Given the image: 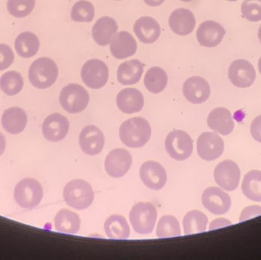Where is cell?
<instances>
[{
	"label": "cell",
	"instance_id": "obj_37",
	"mask_svg": "<svg viewBox=\"0 0 261 260\" xmlns=\"http://www.w3.org/2000/svg\"><path fill=\"white\" fill-rule=\"evenodd\" d=\"M243 16L250 21L261 20V0H245L242 4Z\"/></svg>",
	"mask_w": 261,
	"mask_h": 260
},
{
	"label": "cell",
	"instance_id": "obj_22",
	"mask_svg": "<svg viewBox=\"0 0 261 260\" xmlns=\"http://www.w3.org/2000/svg\"><path fill=\"white\" fill-rule=\"evenodd\" d=\"M116 104L122 112L133 114L142 109L144 105V96L137 89H124L117 95Z\"/></svg>",
	"mask_w": 261,
	"mask_h": 260
},
{
	"label": "cell",
	"instance_id": "obj_10",
	"mask_svg": "<svg viewBox=\"0 0 261 260\" xmlns=\"http://www.w3.org/2000/svg\"><path fill=\"white\" fill-rule=\"evenodd\" d=\"M216 183L225 191L236 190L239 186L241 171L237 163L226 160L217 165L214 171Z\"/></svg>",
	"mask_w": 261,
	"mask_h": 260
},
{
	"label": "cell",
	"instance_id": "obj_33",
	"mask_svg": "<svg viewBox=\"0 0 261 260\" xmlns=\"http://www.w3.org/2000/svg\"><path fill=\"white\" fill-rule=\"evenodd\" d=\"M23 86L24 80L18 72H6L0 78V89L7 96H15L21 91Z\"/></svg>",
	"mask_w": 261,
	"mask_h": 260
},
{
	"label": "cell",
	"instance_id": "obj_27",
	"mask_svg": "<svg viewBox=\"0 0 261 260\" xmlns=\"http://www.w3.org/2000/svg\"><path fill=\"white\" fill-rule=\"evenodd\" d=\"M81 218L76 212L61 209L55 218V229L61 233L75 235L81 228Z\"/></svg>",
	"mask_w": 261,
	"mask_h": 260
},
{
	"label": "cell",
	"instance_id": "obj_15",
	"mask_svg": "<svg viewBox=\"0 0 261 260\" xmlns=\"http://www.w3.org/2000/svg\"><path fill=\"white\" fill-rule=\"evenodd\" d=\"M80 147L87 155L100 154L105 145L103 133L94 125H88L83 128L79 137Z\"/></svg>",
	"mask_w": 261,
	"mask_h": 260
},
{
	"label": "cell",
	"instance_id": "obj_21",
	"mask_svg": "<svg viewBox=\"0 0 261 260\" xmlns=\"http://www.w3.org/2000/svg\"><path fill=\"white\" fill-rule=\"evenodd\" d=\"M161 26L156 19L150 16L141 17L134 24V32L141 42L152 44L161 35Z\"/></svg>",
	"mask_w": 261,
	"mask_h": 260
},
{
	"label": "cell",
	"instance_id": "obj_48",
	"mask_svg": "<svg viewBox=\"0 0 261 260\" xmlns=\"http://www.w3.org/2000/svg\"><path fill=\"white\" fill-rule=\"evenodd\" d=\"M117 1H121V0H117Z\"/></svg>",
	"mask_w": 261,
	"mask_h": 260
},
{
	"label": "cell",
	"instance_id": "obj_28",
	"mask_svg": "<svg viewBox=\"0 0 261 260\" xmlns=\"http://www.w3.org/2000/svg\"><path fill=\"white\" fill-rule=\"evenodd\" d=\"M106 235L110 239L126 240L130 236V227L122 215H113L104 224Z\"/></svg>",
	"mask_w": 261,
	"mask_h": 260
},
{
	"label": "cell",
	"instance_id": "obj_11",
	"mask_svg": "<svg viewBox=\"0 0 261 260\" xmlns=\"http://www.w3.org/2000/svg\"><path fill=\"white\" fill-rule=\"evenodd\" d=\"M228 78L236 86L248 88L255 81V69L251 63L246 60H236L230 64Z\"/></svg>",
	"mask_w": 261,
	"mask_h": 260
},
{
	"label": "cell",
	"instance_id": "obj_42",
	"mask_svg": "<svg viewBox=\"0 0 261 260\" xmlns=\"http://www.w3.org/2000/svg\"><path fill=\"white\" fill-rule=\"evenodd\" d=\"M165 0H144V3L147 6H151V7H156V6H161L164 3Z\"/></svg>",
	"mask_w": 261,
	"mask_h": 260
},
{
	"label": "cell",
	"instance_id": "obj_35",
	"mask_svg": "<svg viewBox=\"0 0 261 260\" xmlns=\"http://www.w3.org/2000/svg\"><path fill=\"white\" fill-rule=\"evenodd\" d=\"M70 16L77 22H91L95 16L94 6L87 0H79L72 7Z\"/></svg>",
	"mask_w": 261,
	"mask_h": 260
},
{
	"label": "cell",
	"instance_id": "obj_41",
	"mask_svg": "<svg viewBox=\"0 0 261 260\" xmlns=\"http://www.w3.org/2000/svg\"><path fill=\"white\" fill-rule=\"evenodd\" d=\"M232 223L225 218H218L212 221L210 226V230H215V229L220 228V227H227V226L231 225Z\"/></svg>",
	"mask_w": 261,
	"mask_h": 260
},
{
	"label": "cell",
	"instance_id": "obj_5",
	"mask_svg": "<svg viewBox=\"0 0 261 260\" xmlns=\"http://www.w3.org/2000/svg\"><path fill=\"white\" fill-rule=\"evenodd\" d=\"M43 188L38 180L24 178L15 186L14 198L17 204L23 209H32L37 207L42 200Z\"/></svg>",
	"mask_w": 261,
	"mask_h": 260
},
{
	"label": "cell",
	"instance_id": "obj_25",
	"mask_svg": "<svg viewBox=\"0 0 261 260\" xmlns=\"http://www.w3.org/2000/svg\"><path fill=\"white\" fill-rule=\"evenodd\" d=\"M1 122L5 131L11 134H18L25 128L28 116L22 108L12 107L5 110Z\"/></svg>",
	"mask_w": 261,
	"mask_h": 260
},
{
	"label": "cell",
	"instance_id": "obj_24",
	"mask_svg": "<svg viewBox=\"0 0 261 260\" xmlns=\"http://www.w3.org/2000/svg\"><path fill=\"white\" fill-rule=\"evenodd\" d=\"M118 24L114 18L110 16L101 17L92 28V36L98 45H108L117 32Z\"/></svg>",
	"mask_w": 261,
	"mask_h": 260
},
{
	"label": "cell",
	"instance_id": "obj_30",
	"mask_svg": "<svg viewBox=\"0 0 261 260\" xmlns=\"http://www.w3.org/2000/svg\"><path fill=\"white\" fill-rule=\"evenodd\" d=\"M168 82V76L165 70L159 67H150L145 76L144 83L150 93L158 94L165 90Z\"/></svg>",
	"mask_w": 261,
	"mask_h": 260
},
{
	"label": "cell",
	"instance_id": "obj_44",
	"mask_svg": "<svg viewBox=\"0 0 261 260\" xmlns=\"http://www.w3.org/2000/svg\"><path fill=\"white\" fill-rule=\"evenodd\" d=\"M258 38H259V41H260V42L261 43V24H260V27H259V30H258Z\"/></svg>",
	"mask_w": 261,
	"mask_h": 260
},
{
	"label": "cell",
	"instance_id": "obj_6",
	"mask_svg": "<svg viewBox=\"0 0 261 260\" xmlns=\"http://www.w3.org/2000/svg\"><path fill=\"white\" fill-rule=\"evenodd\" d=\"M60 104L67 112H82L90 102V95L80 84L70 83L64 86L60 93Z\"/></svg>",
	"mask_w": 261,
	"mask_h": 260
},
{
	"label": "cell",
	"instance_id": "obj_12",
	"mask_svg": "<svg viewBox=\"0 0 261 260\" xmlns=\"http://www.w3.org/2000/svg\"><path fill=\"white\" fill-rule=\"evenodd\" d=\"M204 207L216 215H225L229 211L231 200L229 195L218 187H210L204 191L202 195Z\"/></svg>",
	"mask_w": 261,
	"mask_h": 260
},
{
	"label": "cell",
	"instance_id": "obj_46",
	"mask_svg": "<svg viewBox=\"0 0 261 260\" xmlns=\"http://www.w3.org/2000/svg\"><path fill=\"white\" fill-rule=\"evenodd\" d=\"M179 1L184 2V3H190V2H192L193 0H179Z\"/></svg>",
	"mask_w": 261,
	"mask_h": 260
},
{
	"label": "cell",
	"instance_id": "obj_1",
	"mask_svg": "<svg viewBox=\"0 0 261 260\" xmlns=\"http://www.w3.org/2000/svg\"><path fill=\"white\" fill-rule=\"evenodd\" d=\"M150 124L141 117H135L124 122L119 128V137L124 145L130 148L144 147L150 140Z\"/></svg>",
	"mask_w": 261,
	"mask_h": 260
},
{
	"label": "cell",
	"instance_id": "obj_16",
	"mask_svg": "<svg viewBox=\"0 0 261 260\" xmlns=\"http://www.w3.org/2000/svg\"><path fill=\"white\" fill-rule=\"evenodd\" d=\"M226 32L222 24L213 20L201 23L196 32V38L201 46L215 47L221 44Z\"/></svg>",
	"mask_w": 261,
	"mask_h": 260
},
{
	"label": "cell",
	"instance_id": "obj_17",
	"mask_svg": "<svg viewBox=\"0 0 261 260\" xmlns=\"http://www.w3.org/2000/svg\"><path fill=\"white\" fill-rule=\"evenodd\" d=\"M184 97L193 104L206 102L211 94L208 82L201 76H192L184 82L182 85Z\"/></svg>",
	"mask_w": 261,
	"mask_h": 260
},
{
	"label": "cell",
	"instance_id": "obj_8",
	"mask_svg": "<svg viewBox=\"0 0 261 260\" xmlns=\"http://www.w3.org/2000/svg\"><path fill=\"white\" fill-rule=\"evenodd\" d=\"M81 78L89 88L99 90L108 82V67L100 60H89L81 69Z\"/></svg>",
	"mask_w": 261,
	"mask_h": 260
},
{
	"label": "cell",
	"instance_id": "obj_13",
	"mask_svg": "<svg viewBox=\"0 0 261 260\" xmlns=\"http://www.w3.org/2000/svg\"><path fill=\"white\" fill-rule=\"evenodd\" d=\"M132 163L130 153L123 148H116L110 151L106 158V171L113 178H120L128 172Z\"/></svg>",
	"mask_w": 261,
	"mask_h": 260
},
{
	"label": "cell",
	"instance_id": "obj_36",
	"mask_svg": "<svg viewBox=\"0 0 261 260\" xmlns=\"http://www.w3.org/2000/svg\"><path fill=\"white\" fill-rule=\"evenodd\" d=\"M35 0H8L7 9L11 15L22 18L32 13L35 9Z\"/></svg>",
	"mask_w": 261,
	"mask_h": 260
},
{
	"label": "cell",
	"instance_id": "obj_47",
	"mask_svg": "<svg viewBox=\"0 0 261 260\" xmlns=\"http://www.w3.org/2000/svg\"><path fill=\"white\" fill-rule=\"evenodd\" d=\"M226 1H228V2H236V1H238V0H226Z\"/></svg>",
	"mask_w": 261,
	"mask_h": 260
},
{
	"label": "cell",
	"instance_id": "obj_7",
	"mask_svg": "<svg viewBox=\"0 0 261 260\" xmlns=\"http://www.w3.org/2000/svg\"><path fill=\"white\" fill-rule=\"evenodd\" d=\"M165 148L170 157L178 161H184L193 153V141L185 131L175 130L166 137Z\"/></svg>",
	"mask_w": 261,
	"mask_h": 260
},
{
	"label": "cell",
	"instance_id": "obj_18",
	"mask_svg": "<svg viewBox=\"0 0 261 260\" xmlns=\"http://www.w3.org/2000/svg\"><path fill=\"white\" fill-rule=\"evenodd\" d=\"M68 119L59 113H54L43 122L42 133L46 140L51 142L62 140L69 131Z\"/></svg>",
	"mask_w": 261,
	"mask_h": 260
},
{
	"label": "cell",
	"instance_id": "obj_45",
	"mask_svg": "<svg viewBox=\"0 0 261 260\" xmlns=\"http://www.w3.org/2000/svg\"><path fill=\"white\" fill-rule=\"evenodd\" d=\"M258 69H259V72H260V73L261 74V56L260 57V59H259V61H258Z\"/></svg>",
	"mask_w": 261,
	"mask_h": 260
},
{
	"label": "cell",
	"instance_id": "obj_23",
	"mask_svg": "<svg viewBox=\"0 0 261 260\" xmlns=\"http://www.w3.org/2000/svg\"><path fill=\"white\" fill-rule=\"evenodd\" d=\"M207 124L212 130L224 136L231 134L234 128L231 113L223 107L215 108L210 113Z\"/></svg>",
	"mask_w": 261,
	"mask_h": 260
},
{
	"label": "cell",
	"instance_id": "obj_31",
	"mask_svg": "<svg viewBox=\"0 0 261 260\" xmlns=\"http://www.w3.org/2000/svg\"><path fill=\"white\" fill-rule=\"evenodd\" d=\"M242 190L251 201H261V171L252 170L244 177Z\"/></svg>",
	"mask_w": 261,
	"mask_h": 260
},
{
	"label": "cell",
	"instance_id": "obj_19",
	"mask_svg": "<svg viewBox=\"0 0 261 260\" xmlns=\"http://www.w3.org/2000/svg\"><path fill=\"white\" fill-rule=\"evenodd\" d=\"M196 18L190 9L179 8L175 9L169 18L170 29L180 36L190 35L196 27Z\"/></svg>",
	"mask_w": 261,
	"mask_h": 260
},
{
	"label": "cell",
	"instance_id": "obj_20",
	"mask_svg": "<svg viewBox=\"0 0 261 260\" xmlns=\"http://www.w3.org/2000/svg\"><path fill=\"white\" fill-rule=\"evenodd\" d=\"M137 48L138 45L135 38L125 31L116 34L110 42V51L116 59L123 60L133 56Z\"/></svg>",
	"mask_w": 261,
	"mask_h": 260
},
{
	"label": "cell",
	"instance_id": "obj_32",
	"mask_svg": "<svg viewBox=\"0 0 261 260\" xmlns=\"http://www.w3.org/2000/svg\"><path fill=\"white\" fill-rule=\"evenodd\" d=\"M208 218L205 214L197 210L189 212L182 221L184 234L190 235L202 233L206 230Z\"/></svg>",
	"mask_w": 261,
	"mask_h": 260
},
{
	"label": "cell",
	"instance_id": "obj_43",
	"mask_svg": "<svg viewBox=\"0 0 261 260\" xmlns=\"http://www.w3.org/2000/svg\"><path fill=\"white\" fill-rule=\"evenodd\" d=\"M6 138L2 133H0V156L3 155L6 149Z\"/></svg>",
	"mask_w": 261,
	"mask_h": 260
},
{
	"label": "cell",
	"instance_id": "obj_3",
	"mask_svg": "<svg viewBox=\"0 0 261 260\" xmlns=\"http://www.w3.org/2000/svg\"><path fill=\"white\" fill-rule=\"evenodd\" d=\"M63 195L65 203L76 210L87 209L94 200L93 188L90 183L83 180L69 182L64 187Z\"/></svg>",
	"mask_w": 261,
	"mask_h": 260
},
{
	"label": "cell",
	"instance_id": "obj_38",
	"mask_svg": "<svg viewBox=\"0 0 261 260\" xmlns=\"http://www.w3.org/2000/svg\"><path fill=\"white\" fill-rule=\"evenodd\" d=\"M15 59L12 48L7 44H0V71L9 68Z\"/></svg>",
	"mask_w": 261,
	"mask_h": 260
},
{
	"label": "cell",
	"instance_id": "obj_26",
	"mask_svg": "<svg viewBox=\"0 0 261 260\" xmlns=\"http://www.w3.org/2000/svg\"><path fill=\"white\" fill-rule=\"evenodd\" d=\"M144 72V64L138 60L122 63L117 70V79L122 85H130L139 82Z\"/></svg>",
	"mask_w": 261,
	"mask_h": 260
},
{
	"label": "cell",
	"instance_id": "obj_39",
	"mask_svg": "<svg viewBox=\"0 0 261 260\" xmlns=\"http://www.w3.org/2000/svg\"><path fill=\"white\" fill-rule=\"evenodd\" d=\"M261 215V207L258 206H251L245 208L240 215V221H245L254 217Z\"/></svg>",
	"mask_w": 261,
	"mask_h": 260
},
{
	"label": "cell",
	"instance_id": "obj_14",
	"mask_svg": "<svg viewBox=\"0 0 261 260\" xmlns=\"http://www.w3.org/2000/svg\"><path fill=\"white\" fill-rule=\"evenodd\" d=\"M140 177L144 186L152 190L163 189L167 183V172L162 165L158 162H144L140 168Z\"/></svg>",
	"mask_w": 261,
	"mask_h": 260
},
{
	"label": "cell",
	"instance_id": "obj_40",
	"mask_svg": "<svg viewBox=\"0 0 261 260\" xmlns=\"http://www.w3.org/2000/svg\"><path fill=\"white\" fill-rule=\"evenodd\" d=\"M251 133L253 138L261 143V114L253 120L251 125Z\"/></svg>",
	"mask_w": 261,
	"mask_h": 260
},
{
	"label": "cell",
	"instance_id": "obj_4",
	"mask_svg": "<svg viewBox=\"0 0 261 260\" xmlns=\"http://www.w3.org/2000/svg\"><path fill=\"white\" fill-rule=\"evenodd\" d=\"M158 218V212L153 204L141 201L132 207L129 214L134 230L139 235H149L153 232Z\"/></svg>",
	"mask_w": 261,
	"mask_h": 260
},
{
	"label": "cell",
	"instance_id": "obj_9",
	"mask_svg": "<svg viewBox=\"0 0 261 260\" xmlns=\"http://www.w3.org/2000/svg\"><path fill=\"white\" fill-rule=\"evenodd\" d=\"M225 143L223 139L216 132H204L197 140V153L205 161L216 160L223 154Z\"/></svg>",
	"mask_w": 261,
	"mask_h": 260
},
{
	"label": "cell",
	"instance_id": "obj_34",
	"mask_svg": "<svg viewBox=\"0 0 261 260\" xmlns=\"http://www.w3.org/2000/svg\"><path fill=\"white\" fill-rule=\"evenodd\" d=\"M156 236L160 238L181 236L179 221L173 215H164L158 221Z\"/></svg>",
	"mask_w": 261,
	"mask_h": 260
},
{
	"label": "cell",
	"instance_id": "obj_29",
	"mask_svg": "<svg viewBox=\"0 0 261 260\" xmlns=\"http://www.w3.org/2000/svg\"><path fill=\"white\" fill-rule=\"evenodd\" d=\"M39 47V39L32 32H22L18 35L15 41V50L21 57H32L38 53Z\"/></svg>",
	"mask_w": 261,
	"mask_h": 260
},
{
	"label": "cell",
	"instance_id": "obj_2",
	"mask_svg": "<svg viewBox=\"0 0 261 260\" xmlns=\"http://www.w3.org/2000/svg\"><path fill=\"white\" fill-rule=\"evenodd\" d=\"M59 70L55 61L49 57L35 60L29 70V79L32 85L39 90H45L55 84Z\"/></svg>",
	"mask_w": 261,
	"mask_h": 260
}]
</instances>
